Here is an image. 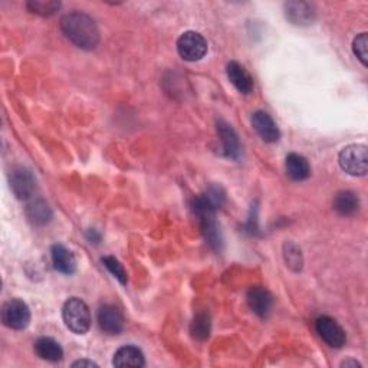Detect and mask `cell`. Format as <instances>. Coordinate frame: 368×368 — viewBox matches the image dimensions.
<instances>
[{
    "label": "cell",
    "mask_w": 368,
    "mask_h": 368,
    "mask_svg": "<svg viewBox=\"0 0 368 368\" xmlns=\"http://www.w3.org/2000/svg\"><path fill=\"white\" fill-rule=\"evenodd\" d=\"M63 323L76 336H83L91 328V312L82 299L72 296L62 307Z\"/></svg>",
    "instance_id": "2"
},
{
    "label": "cell",
    "mask_w": 368,
    "mask_h": 368,
    "mask_svg": "<svg viewBox=\"0 0 368 368\" xmlns=\"http://www.w3.org/2000/svg\"><path fill=\"white\" fill-rule=\"evenodd\" d=\"M87 239L91 242V243H98L99 241H101V235L95 230V229H90L87 232Z\"/></svg>",
    "instance_id": "28"
},
{
    "label": "cell",
    "mask_w": 368,
    "mask_h": 368,
    "mask_svg": "<svg viewBox=\"0 0 368 368\" xmlns=\"http://www.w3.org/2000/svg\"><path fill=\"white\" fill-rule=\"evenodd\" d=\"M210 329H212V323L209 314L200 312L193 318V321L190 324V334L194 340L198 341L207 340L210 336Z\"/></svg>",
    "instance_id": "22"
},
{
    "label": "cell",
    "mask_w": 368,
    "mask_h": 368,
    "mask_svg": "<svg viewBox=\"0 0 368 368\" xmlns=\"http://www.w3.org/2000/svg\"><path fill=\"white\" fill-rule=\"evenodd\" d=\"M98 325L104 332L110 336H116L124 329V315L123 312L114 305H103L96 314Z\"/></svg>",
    "instance_id": "9"
},
{
    "label": "cell",
    "mask_w": 368,
    "mask_h": 368,
    "mask_svg": "<svg viewBox=\"0 0 368 368\" xmlns=\"http://www.w3.org/2000/svg\"><path fill=\"white\" fill-rule=\"evenodd\" d=\"M252 127L265 143H276L280 139V131L276 123L265 111H256L252 115Z\"/></svg>",
    "instance_id": "10"
},
{
    "label": "cell",
    "mask_w": 368,
    "mask_h": 368,
    "mask_svg": "<svg viewBox=\"0 0 368 368\" xmlns=\"http://www.w3.org/2000/svg\"><path fill=\"white\" fill-rule=\"evenodd\" d=\"M353 52L358 58V61L367 66V58H368V35L364 33H360L353 41Z\"/></svg>",
    "instance_id": "25"
},
{
    "label": "cell",
    "mask_w": 368,
    "mask_h": 368,
    "mask_svg": "<svg viewBox=\"0 0 368 368\" xmlns=\"http://www.w3.org/2000/svg\"><path fill=\"white\" fill-rule=\"evenodd\" d=\"M285 13H287V18L294 25H309L315 18V12H314L312 5L305 3V2L287 3Z\"/></svg>",
    "instance_id": "17"
},
{
    "label": "cell",
    "mask_w": 368,
    "mask_h": 368,
    "mask_svg": "<svg viewBox=\"0 0 368 368\" xmlns=\"http://www.w3.org/2000/svg\"><path fill=\"white\" fill-rule=\"evenodd\" d=\"M26 216L28 219L37 226H43L51 222L52 219V210L48 206L43 200H32V202L26 206Z\"/></svg>",
    "instance_id": "20"
},
{
    "label": "cell",
    "mask_w": 368,
    "mask_h": 368,
    "mask_svg": "<svg viewBox=\"0 0 368 368\" xmlns=\"http://www.w3.org/2000/svg\"><path fill=\"white\" fill-rule=\"evenodd\" d=\"M285 260L292 271L298 272L303 266V255H300V249L294 243L285 245Z\"/></svg>",
    "instance_id": "26"
},
{
    "label": "cell",
    "mask_w": 368,
    "mask_h": 368,
    "mask_svg": "<svg viewBox=\"0 0 368 368\" xmlns=\"http://www.w3.org/2000/svg\"><path fill=\"white\" fill-rule=\"evenodd\" d=\"M285 169L289 178L294 181H304L311 176V165L308 160L296 153H291L287 156Z\"/></svg>",
    "instance_id": "16"
},
{
    "label": "cell",
    "mask_w": 368,
    "mask_h": 368,
    "mask_svg": "<svg viewBox=\"0 0 368 368\" xmlns=\"http://www.w3.org/2000/svg\"><path fill=\"white\" fill-rule=\"evenodd\" d=\"M225 203V190L221 186H210L206 192L194 198L193 209L198 221L205 217H213Z\"/></svg>",
    "instance_id": "6"
},
{
    "label": "cell",
    "mask_w": 368,
    "mask_h": 368,
    "mask_svg": "<svg viewBox=\"0 0 368 368\" xmlns=\"http://www.w3.org/2000/svg\"><path fill=\"white\" fill-rule=\"evenodd\" d=\"M341 367H354V368H357V367H361V364L358 362V361H356V360H347V361H344V362H341Z\"/></svg>",
    "instance_id": "29"
},
{
    "label": "cell",
    "mask_w": 368,
    "mask_h": 368,
    "mask_svg": "<svg viewBox=\"0 0 368 368\" xmlns=\"http://www.w3.org/2000/svg\"><path fill=\"white\" fill-rule=\"evenodd\" d=\"M226 72H227L229 81L232 82V85L235 87L241 94L247 95L254 91V87H255L254 78L250 76V74L245 70L243 65H241L236 61H232L227 63Z\"/></svg>",
    "instance_id": "13"
},
{
    "label": "cell",
    "mask_w": 368,
    "mask_h": 368,
    "mask_svg": "<svg viewBox=\"0 0 368 368\" xmlns=\"http://www.w3.org/2000/svg\"><path fill=\"white\" fill-rule=\"evenodd\" d=\"M334 209L341 216H354L360 210V198L351 190H343L334 198Z\"/></svg>",
    "instance_id": "19"
},
{
    "label": "cell",
    "mask_w": 368,
    "mask_h": 368,
    "mask_svg": "<svg viewBox=\"0 0 368 368\" xmlns=\"http://www.w3.org/2000/svg\"><path fill=\"white\" fill-rule=\"evenodd\" d=\"M35 353L41 360L49 362H58L63 358V349L59 343L49 337H41L35 343Z\"/></svg>",
    "instance_id": "18"
},
{
    "label": "cell",
    "mask_w": 368,
    "mask_h": 368,
    "mask_svg": "<svg viewBox=\"0 0 368 368\" xmlns=\"http://www.w3.org/2000/svg\"><path fill=\"white\" fill-rule=\"evenodd\" d=\"M10 187L19 200H30L37 192V180L26 167H16L10 173Z\"/></svg>",
    "instance_id": "8"
},
{
    "label": "cell",
    "mask_w": 368,
    "mask_h": 368,
    "mask_svg": "<svg viewBox=\"0 0 368 368\" xmlns=\"http://www.w3.org/2000/svg\"><path fill=\"white\" fill-rule=\"evenodd\" d=\"M103 263L104 266L107 267V269L110 271V274L119 280L121 285H127L128 282V276H127V272L124 269V266L121 265V262L116 259L115 256H104L103 258Z\"/></svg>",
    "instance_id": "24"
},
{
    "label": "cell",
    "mask_w": 368,
    "mask_h": 368,
    "mask_svg": "<svg viewBox=\"0 0 368 368\" xmlns=\"http://www.w3.org/2000/svg\"><path fill=\"white\" fill-rule=\"evenodd\" d=\"M61 30L66 39L85 51H92L99 43V29L87 13H66L61 19Z\"/></svg>",
    "instance_id": "1"
},
{
    "label": "cell",
    "mask_w": 368,
    "mask_h": 368,
    "mask_svg": "<svg viewBox=\"0 0 368 368\" xmlns=\"http://www.w3.org/2000/svg\"><path fill=\"white\" fill-rule=\"evenodd\" d=\"M217 134H219L222 141V150L223 154L227 159H239L241 156V143L236 131L232 128L230 124H227L223 120L217 121Z\"/></svg>",
    "instance_id": "12"
},
{
    "label": "cell",
    "mask_w": 368,
    "mask_h": 368,
    "mask_svg": "<svg viewBox=\"0 0 368 368\" xmlns=\"http://www.w3.org/2000/svg\"><path fill=\"white\" fill-rule=\"evenodd\" d=\"M200 225H202V230H203V235L207 241V243L216 249V250H221L222 249V232L221 227L217 226L216 221H214V216L213 217H205V219H200Z\"/></svg>",
    "instance_id": "21"
},
{
    "label": "cell",
    "mask_w": 368,
    "mask_h": 368,
    "mask_svg": "<svg viewBox=\"0 0 368 368\" xmlns=\"http://www.w3.org/2000/svg\"><path fill=\"white\" fill-rule=\"evenodd\" d=\"M114 367L124 368V367H144L145 358L143 351L139 347L134 345H124L120 349H116L112 358Z\"/></svg>",
    "instance_id": "15"
},
{
    "label": "cell",
    "mask_w": 368,
    "mask_h": 368,
    "mask_svg": "<svg viewBox=\"0 0 368 368\" xmlns=\"http://www.w3.org/2000/svg\"><path fill=\"white\" fill-rule=\"evenodd\" d=\"M2 323L10 329L22 331L30 323V309L22 299H9L2 307Z\"/></svg>",
    "instance_id": "5"
},
{
    "label": "cell",
    "mask_w": 368,
    "mask_h": 368,
    "mask_svg": "<svg viewBox=\"0 0 368 368\" xmlns=\"http://www.w3.org/2000/svg\"><path fill=\"white\" fill-rule=\"evenodd\" d=\"M316 332L331 348H343L347 343V336L343 327L331 316H320L315 321Z\"/></svg>",
    "instance_id": "7"
},
{
    "label": "cell",
    "mask_w": 368,
    "mask_h": 368,
    "mask_svg": "<svg viewBox=\"0 0 368 368\" xmlns=\"http://www.w3.org/2000/svg\"><path fill=\"white\" fill-rule=\"evenodd\" d=\"M26 8L39 16H52L59 10L61 3L54 0H30L26 3Z\"/></svg>",
    "instance_id": "23"
},
{
    "label": "cell",
    "mask_w": 368,
    "mask_h": 368,
    "mask_svg": "<svg viewBox=\"0 0 368 368\" xmlns=\"http://www.w3.org/2000/svg\"><path fill=\"white\" fill-rule=\"evenodd\" d=\"M247 305L252 309L254 314H256L260 318H265L267 314L271 312L272 305H274V298L271 292L262 288V287H252L247 291L246 295Z\"/></svg>",
    "instance_id": "11"
},
{
    "label": "cell",
    "mask_w": 368,
    "mask_h": 368,
    "mask_svg": "<svg viewBox=\"0 0 368 368\" xmlns=\"http://www.w3.org/2000/svg\"><path fill=\"white\" fill-rule=\"evenodd\" d=\"M338 163L343 172L354 177H364L368 172V152L364 144H351L343 148L338 154Z\"/></svg>",
    "instance_id": "3"
},
{
    "label": "cell",
    "mask_w": 368,
    "mask_h": 368,
    "mask_svg": "<svg viewBox=\"0 0 368 368\" xmlns=\"http://www.w3.org/2000/svg\"><path fill=\"white\" fill-rule=\"evenodd\" d=\"M72 367L74 368H76V367H81V368H92V367H98V364L96 362H94V361H91V360H79V361H75L74 364H72Z\"/></svg>",
    "instance_id": "27"
},
{
    "label": "cell",
    "mask_w": 368,
    "mask_h": 368,
    "mask_svg": "<svg viewBox=\"0 0 368 368\" xmlns=\"http://www.w3.org/2000/svg\"><path fill=\"white\" fill-rule=\"evenodd\" d=\"M51 258L54 267L63 274L72 275L76 271V259L70 249H66L63 245H54L51 249Z\"/></svg>",
    "instance_id": "14"
},
{
    "label": "cell",
    "mask_w": 368,
    "mask_h": 368,
    "mask_svg": "<svg viewBox=\"0 0 368 368\" xmlns=\"http://www.w3.org/2000/svg\"><path fill=\"white\" fill-rule=\"evenodd\" d=\"M207 41L202 33L187 30L177 41V52L178 55L187 62H197L203 59L207 54Z\"/></svg>",
    "instance_id": "4"
}]
</instances>
